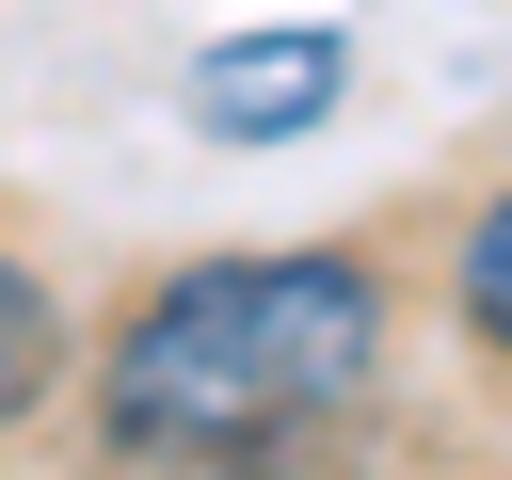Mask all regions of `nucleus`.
Instances as JSON below:
<instances>
[{"label": "nucleus", "instance_id": "f257e3e1", "mask_svg": "<svg viewBox=\"0 0 512 480\" xmlns=\"http://www.w3.org/2000/svg\"><path fill=\"white\" fill-rule=\"evenodd\" d=\"M400 384V288L352 240H224L96 320L80 416L128 480H288Z\"/></svg>", "mask_w": 512, "mask_h": 480}, {"label": "nucleus", "instance_id": "f03ea898", "mask_svg": "<svg viewBox=\"0 0 512 480\" xmlns=\"http://www.w3.org/2000/svg\"><path fill=\"white\" fill-rule=\"evenodd\" d=\"M336 96H352V32L288 16V32H224V48H192L176 128H192V144H304Z\"/></svg>", "mask_w": 512, "mask_h": 480}, {"label": "nucleus", "instance_id": "7ed1b4c3", "mask_svg": "<svg viewBox=\"0 0 512 480\" xmlns=\"http://www.w3.org/2000/svg\"><path fill=\"white\" fill-rule=\"evenodd\" d=\"M64 368H80V320H64V288L0 240V432H32V416L64 400Z\"/></svg>", "mask_w": 512, "mask_h": 480}, {"label": "nucleus", "instance_id": "20e7f679", "mask_svg": "<svg viewBox=\"0 0 512 480\" xmlns=\"http://www.w3.org/2000/svg\"><path fill=\"white\" fill-rule=\"evenodd\" d=\"M448 336L480 352V368H512V176L464 208V240H448Z\"/></svg>", "mask_w": 512, "mask_h": 480}]
</instances>
